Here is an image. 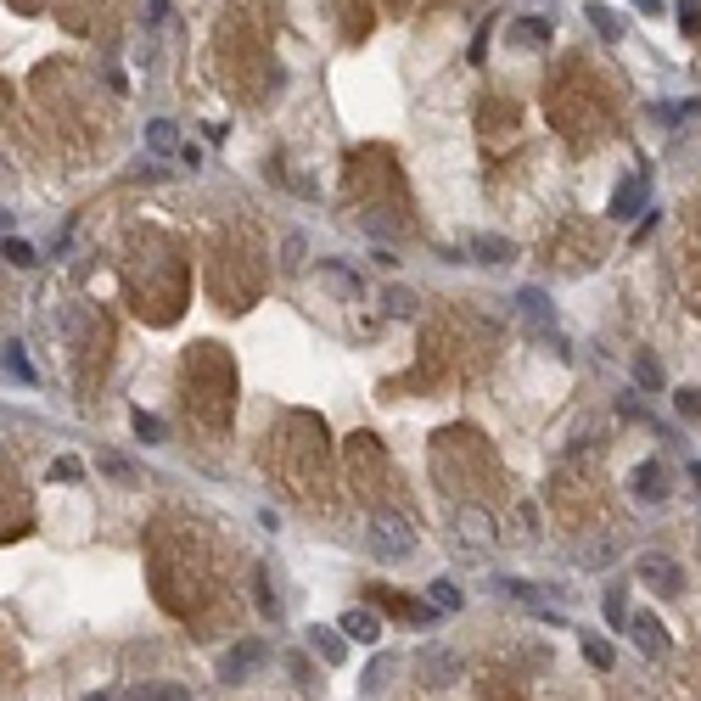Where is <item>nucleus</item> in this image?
<instances>
[{
  "label": "nucleus",
  "instance_id": "obj_1",
  "mask_svg": "<svg viewBox=\"0 0 701 701\" xmlns=\"http://www.w3.org/2000/svg\"><path fill=\"white\" fill-rule=\"evenodd\" d=\"M365 545H371L376 561H405L416 550V522L398 516V511H371V522H365Z\"/></svg>",
  "mask_w": 701,
  "mask_h": 701
},
{
  "label": "nucleus",
  "instance_id": "obj_2",
  "mask_svg": "<svg viewBox=\"0 0 701 701\" xmlns=\"http://www.w3.org/2000/svg\"><path fill=\"white\" fill-rule=\"evenodd\" d=\"M416 674H421L426 685H449V679L460 674V656L444 651V646H421V651H416Z\"/></svg>",
  "mask_w": 701,
  "mask_h": 701
},
{
  "label": "nucleus",
  "instance_id": "obj_3",
  "mask_svg": "<svg viewBox=\"0 0 701 701\" xmlns=\"http://www.w3.org/2000/svg\"><path fill=\"white\" fill-rule=\"evenodd\" d=\"M640 584L656 589V595H679L685 589V573L667 556H640Z\"/></svg>",
  "mask_w": 701,
  "mask_h": 701
},
{
  "label": "nucleus",
  "instance_id": "obj_4",
  "mask_svg": "<svg viewBox=\"0 0 701 701\" xmlns=\"http://www.w3.org/2000/svg\"><path fill=\"white\" fill-rule=\"evenodd\" d=\"M628 640L640 646L646 656H667V628L651 617V612H640V617H628Z\"/></svg>",
  "mask_w": 701,
  "mask_h": 701
},
{
  "label": "nucleus",
  "instance_id": "obj_5",
  "mask_svg": "<svg viewBox=\"0 0 701 701\" xmlns=\"http://www.w3.org/2000/svg\"><path fill=\"white\" fill-rule=\"evenodd\" d=\"M646 203H651V180H646V175H628V180L617 185V196H612V214H617V219H634Z\"/></svg>",
  "mask_w": 701,
  "mask_h": 701
},
{
  "label": "nucleus",
  "instance_id": "obj_6",
  "mask_svg": "<svg viewBox=\"0 0 701 701\" xmlns=\"http://www.w3.org/2000/svg\"><path fill=\"white\" fill-rule=\"evenodd\" d=\"M455 533H466V545H494V516L477 506H460L455 511Z\"/></svg>",
  "mask_w": 701,
  "mask_h": 701
},
{
  "label": "nucleus",
  "instance_id": "obj_7",
  "mask_svg": "<svg viewBox=\"0 0 701 701\" xmlns=\"http://www.w3.org/2000/svg\"><path fill=\"white\" fill-rule=\"evenodd\" d=\"M634 499H646V506H662V499H667V472H662V460H646L640 472H634Z\"/></svg>",
  "mask_w": 701,
  "mask_h": 701
},
{
  "label": "nucleus",
  "instance_id": "obj_8",
  "mask_svg": "<svg viewBox=\"0 0 701 701\" xmlns=\"http://www.w3.org/2000/svg\"><path fill=\"white\" fill-rule=\"evenodd\" d=\"M258 662H264V646H258V640H242L236 651H230V656L219 662V674H225L230 685H236V679H247V674H253Z\"/></svg>",
  "mask_w": 701,
  "mask_h": 701
},
{
  "label": "nucleus",
  "instance_id": "obj_9",
  "mask_svg": "<svg viewBox=\"0 0 701 701\" xmlns=\"http://www.w3.org/2000/svg\"><path fill=\"white\" fill-rule=\"evenodd\" d=\"M506 40H511V45H522V51H539V45H550V17H516Z\"/></svg>",
  "mask_w": 701,
  "mask_h": 701
},
{
  "label": "nucleus",
  "instance_id": "obj_10",
  "mask_svg": "<svg viewBox=\"0 0 701 701\" xmlns=\"http://www.w3.org/2000/svg\"><path fill=\"white\" fill-rule=\"evenodd\" d=\"M337 628L348 634V640H359V646H376V640H382V617H376V612H359V606H354V612H343V623H337Z\"/></svg>",
  "mask_w": 701,
  "mask_h": 701
},
{
  "label": "nucleus",
  "instance_id": "obj_11",
  "mask_svg": "<svg viewBox=\"0 0 701 701\" xmlns=\"http://www.w3.org/2000/svg\"><path fill=\"white\" fill-rule=\"evenodd\" d=\"M146 146H152L157 157H175V152H180V129H175L169 118H152V124H146Z\"/></svg>",
  "mask_w": 701,
  "mask_h": 701
},
{
  "label": "nucleus",
  "instance_id": "obj_12",
  "mask_svg": "<svg viewBox=\"0 0 701 701\" xmlns=\"http://www.w3.org/2000/svg\"><path fill=\"white\" fill-rule=\"evenodd\" d=\"M309 646H315L325 662H343V651H348V634H337V628H309Z\"/></svg>",
  "mask_w": 701,
  "mask_h": 701
},
{
  "label": "nucleus",
  "instance_id": "obj_13",
  "mask_svg": "<svg viewBox=\"0 0 701 701\" xmlns=\"http://www.w3.org/2000/svg\"><path fill=\"white\" fill-rule=\"evenodd\" d=\"M382 309H387L393 320H416V309H421V304H416V292H410V286H387V292H382Z\"/></svg>",
  "mask_w": 701,
  "mask_h": 701
},
{
  "label": "nucleus",
  "instance_id": "obj_14",
  "mask_svg": "<svg viewBox=\"0 0 701 701\" xmlns=\"http://www.w3.org/2000/svg\"><path fill=\"white\" fill-rule=\"evenodd\" d=\"M472 253H477L483 264H511V253H516V247H511L506 236H477V242H472Z\"/></svg>",
  "mask_w": 701,
  "mask_h": 701
},
{
  "label": "nucleus",
  "instance_id": "obj_15",
  "mask_svg": "<svg viewBox=\"0 0 701 701\" xmlns=\"http://www.w3.org/2000/svg\"><path fill=\"white\" fill-rule=\"evenodd\" d=\"M516 309H522V315H533V320H550V315H556V309H550V297H545L539 286H522V292H516Z\"/></svg>",
  "mask_w": 701,
  "mask_h": 701
},
{
  "label": "nucleus",
  "instance_id": "obj_16",
  "mask_svg": "<svg viewBox=\"0 0 701 701\" xmlns=\"http://www.w3.org/2000/svg\"><path fill=\"white\" fill-rule=\"evenodd\" d=\"M6 376H17L23 387H28V382H35V365H28V354H23V343H17V337L6 343Z\"/></svg>",
  "mask_w": 701,
  "mask_h": 701
},
{
  "label": "nucleus",
  "instance_id": "obj_17",
  "mask_svg": "<svg viewBox=\"0 0 701 701\" xmlns=\"http://www.w3.org/2000/svg\"><path fill=\"white\" fill-rule=\"evenodd\" d=\"M589 23L600 28V40H623V17L606 12V6H595V0H589Z\"/></svg>",
  "mask_w": 701,
  "mask_h": 701
},
{
  "label": "nucleus",
  "instance_id": "obj_18",
  "mask_svg": "<svg viewBox=\"0 0 701 701\" xmlns=\"http://www.w3.org/2000/svg\"><path fill=\"white\" fill-rule=\"evenodd\" d=\"M124 701H185V685H141V690H129Z\"/></svg>",
  "mask_w": 701,
  "mask_h": 701
},
{
  "label": "nucleus",
  "instance_id": "obj_19",
  "mask_svg": "<svg viewBox=\"0 0 701 701\" xmlns=\"http://www.w3.org/2000/svg\"><path fill=\"white\" fill-rule=\"evenodd\" d=\"M584 662H589V667H612V662H617V651L600 640V634H584Z\"/></svg>",
  "mask_w": 701,
  "mask_h": 701
},
{
  "label": "nucleus",
  "instance_id": "obj_20",
  "mask_svg": "<svg viewBox=\"0 0 701 701\" xmlns=\"http://www.w3.org/2000/svg\"><path fill=\"white\" fill-rule=\"evenodd\" d=\"M634 382H640L646 393H656V387H662V365H656L651 354H640V359H634Z\"/></svg>",
  "mask_w": 701,
  "mask_h": 701
},
{
  "label": "nucleus",
  "instance_id": "obj_21",
  "mask_svg": "<svg viewBox=\"0 0 701 701\" xmlns=\"http://www.w3.org/2000/svg\"><path fill=\"white\" fill-rule=\"evenodd\" d=\"M432 606H438V612H460V589L449 578H432Z\"/></svg>",
  "mask_w": 701,
  "mask_h": 701
},
{
  "label": "nucleus",
  "instance_id": "obj_22",
  "mask_svg": "<svg viewBox=\"0 0 701 701\" xmlns=\"http://www.w3.org/2000/svg\"><path fill=\"white\" fill-rule=\"evenodd\" d=\"M387 674H393V656H376L371 667H365V679H359V690H365V696H371V690H382V685H387Z\"/></svg>",
  "mask_w": 701,
  "mask_h": 701
},
{
  "label": "nucleus",
  "instance_id": "obj_23",
  "mask_svg": "<svg viewBox=\"0 0 701 701\" xmlns=\"http://www.w3.org/2000/svg\"><path fill=\"white\" fill-rule=\"evenodd\" d=\"M606 623H612V628H628V600H623V589L606 595Z\"/></svg>",
  "mask_w": 701,
  "mask_h": 701
},
{
  "label": "nucleus",
  "instance_id": "obj_24",
  "mask_svg": "<svg viewBox=\"0 0 701 701\" xmlns=\"http://www.w3.org/2000/svg\"><path fill=\"white\" fill-rule=\"evenodd\" d=\"M6 264L28 270V264H35V247H28V242H17V236H6Z\"/></svg>",
  "mask_w": 701,
  "mask_h": 701
},
{
  "label": "nucleus",
  "instance_id": "obj_25",
  "mask_svg": "<svg viewBox=\"0 0 701 701\" xmlns=\"http://www.w3.org/2000/svg\"><path fill=\"white\" fill-rule=\"evenodd\" d=\"M253 584H258V612H264V617H281L275 595H270V578H264V573H253Z\"/></svg>",
  "mask_w": 701,
  "mask_h": 701
},
{
  "label": "nucleus",
  "instance_id": "obj_26",
  "mask_svg": "<svg viewBox=\"0 0 701 701\" xmlns=\"http://www.w3.org/2000/svg\"><path fill=\"white\" fill-rule=\"evenodd\" d=\"M135 438H141V444H157V438H163V421H157V416H135Z\"/></svg>",
  "mask_w": 701,
  "mask_h": 701
},
{
  "label": "nucleus",
  "instance_id": "obj_27",
  "mask_svg": "<svg viewBox=\"0 0 701 701\" xmlns=\"http://www.w3.org/2000/svg\"><path fill=\"white\" fill-rule=\"evenodd\" d=\"M679 23H685V35H696V28H701V6H696V0H685V6H679Z\"/></svg>",
  "mask_w": 701,
  "mask_h": 701
},
{
  "label": "nucleus",
  "instance_id": "obj_28",
  "mask_svg": "<svg viewBox=\"0 0 701 701\" xmlns=\"http://www.w3.org/2000/svg\"><path fill=\"white\" fill-rule=\"evenodd\" d=\"M679 410H685V416H701V393H696V387L679 393Z\"/></svg>",
  "mask_w": 701,
  "mask_h": 701
},
{
  "label": "nucleus",
  "instance_id": "obj_29",
  "mask_svg": "<svg viewBox=\"0 0 701 701\" xmlns=\"http://www.w3.org/2000/svg\"><path fill=\"white\" fill-rule=\"evenodd\" d=\"M102 466H107V472H113V477H135V472H129V460H118V455H107Z\"/></svg>",
  "mask_w": 701,
  "mask_h": 701
},
{
  "label": "nucleus",
  "instance_id": "obj_30",
  "mask_svg": "<svg viewBox=\"0 0 701 701\" xmlns=\"http://www.w3.org/2000/svg\"><path fill=\"white\" fill-rule=\"evenodd\" d=\"M634 6H640L646 17H656V12H662V0H634Z\"/></svg>",
  "mask_w": 701,
  "mask_h": 701
},
{
  "label": "nucleus",
  "instance_id": "obj_31",
  "mask_svg": "<svg viewBox=\"0 0 701 701\" xmlns=\"http://www.w3.org/2000/svg\"><path fill=\"white\" fill-rule=\"evenodd\" d=\"M690 477H696V483H701V460H696V466H690Z\"/></svg>",
  "mask_w": 701,
  "mask_h": 701
},
{
  "label": "nucleus",
  "instance_id": "obj_32",
  "mask_svg": "<svg viewBox=\"0 0 701 701\" xmlns=\"http://www.w3.org/2000/svg\"><path fill=\"white\" fill-rule=\"evenodd\" d=\"M85 701H113V696H85Z\"/></svg>",
  "mask_w": 701,
  "mask_h": 701
}]
</instances>
